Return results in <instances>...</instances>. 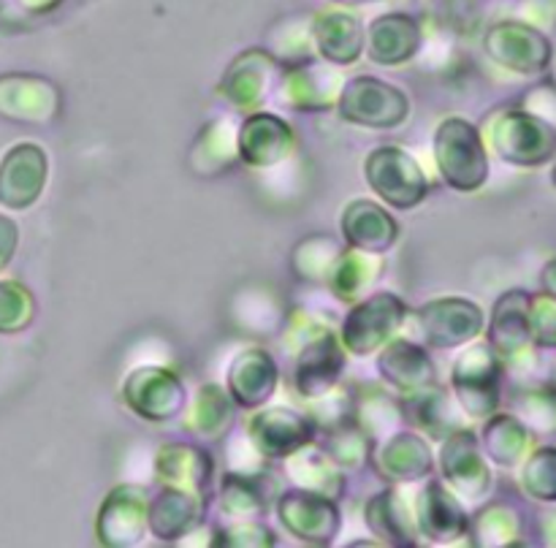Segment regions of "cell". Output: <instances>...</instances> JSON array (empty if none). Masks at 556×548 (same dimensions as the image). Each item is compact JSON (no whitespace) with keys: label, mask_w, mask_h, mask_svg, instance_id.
Wrapping results in <instances>:
<instances>
[{"label":"cell","mask_w":556,"mask_h":548,"mask_svg":"<svg viewBox=\"0 0 556 548\" xmlns=\"http://www.w3.org/2000/svg\"><path fill=\"white\" fill-rule=\"evenodd\" d=\"M489 133L494 152L514 166H543L556 157V125L530 109H508L497 114Z\"/></svg>","instance_id":"cell-1"},{"label":"cell","mask_w":556,"mask_h":548,"mask_svg":"<svg viewBox=\"0 0 556 548\" xmlns=\"http://www.w3.org/2000/svg\"><path fill=\"white\" fill-rule=\"evenodd\" d=\"M440 171L456 190H478L489 177V157L478 130L467 119L451 117L434 136Z\"/></svg>","instance_id":"cell-2"},{"label":"cell","mask_w":556,"mask_h":548,"mask_svg":"<svg viewBox=\"0 0 556 548\" xmlns=\"http://www.w3.org/2000/svg\"><path fill=\"white\" fill-rule=\"evenodd\" d=\"M483 43H486V52L492 54V60H497L503 68L525 76H535L548 71V63H552L554 54V43L548 41L546 33H541L538 27L519 20L494 25L486 33V41Z\"/></svg>","instance_id":"cell-3"},{"label":"cell","mask_w":556,"mask_h":548,"mask_svg":"<svg viewBox=\"0 0 556 548\" xmlns=\"http://www.w3.org/2000/svg\"><path fill=\"white\" fill-rule=\"evenodd\" d=\"M340 112L348 123L372 125V128H391L400 125L410 112L405 92L372 76H358L348 81L340 95Z\"/></svg>","instance_id":"cell-4"},{"label":"cell","mask_w":556,"mask_h":548,"mask_svg":"<svg viewBox=\"0 0 556 548\" xmlns=\"http://www.w3.org/2000/svg\"><path fill=\"white\" fill-rule=\"evenodd\" d=\"M500 374L503 364L492 345H476L456 361L454 391L470 416H492L500 405Z\"/></svg>","instance_id":"cell-5"},{"label":"cell","mask_w":556,"mask_h":548,"mask_svg":"<svg viewBox=\"0 0 556 548\" xmlns=\"http://www.w3.org/2000/svg\"><path fill=\"white\" fill-rule=\"evenodd\" d=\"M367 179L380 199L389 201L391 206L410 209L427 195L429 182L421 168L416 166L410 155L394 146L372 152L367 161Z\"/></svg>","instance_id":"cell-6"},{"label":"cell","mask_w":556,"mask_h":548,"mask_svg":"<svg viewBox=\"0 0 556 548\" xmlns=\"http://www.w3.org/2000/svg\"><path fill=\"white\" fill-rule=\"evenodd\" d=\"M402 315H405V304L400 298L391 293H378L348 315L342 340L353 353L375 351L394 334L396 326L402 323Z\"/></svg>","instance_id":"cell-7"},{"label":"cell","mask_w":556,"mask_h":548,"mask_svg":"<svg viewBox=\"0 0 556 548\" xmlns=\"http://www.w3.org/2000/svg\"><path fill=\"white\" fill-rule=\"evenodd\" d=\"M125 402L134 407L139 416L150 421H166L177 416V410L185 402V391L174 374L163 369H139L128 378L123 388Z\"/></svg>","instance_id":"cell-8"},{"label":"cell","mask_w":556,"mask_h":548,"mask_svg":"<svg viewBox=\"0 0 556 548\" xmlns=\"http://www.w3.org/2000/svg\"><path fill=\"white\" fill-rule=\"evenodd\" d=\"M427 340L438 347H456L481 334L483 313L465 298H440L421 309Z\"/></svg>","instance_id":"cell-9"},{"label":"cell","mask_w":556,"mask_h":548,"mask_svg":"<svg viewBox=\"0 0 556 548\" xmlns=\"http://www.w3.org/2000/svg\"><path fill=\"white\" fill-rule=\"evenodd\" d=\"M530 302L527 291H508L497 298L489 326V345L500 358H514L532 345L530 331Z\"/></svg>","instance_id":"cell-10"},{"label":"cell","mask_w":556,"mask_h":548,"mask_svg":"<svg viewBox=\"0 0 556 548\" xmlns=\"http://www.w3.org/2000/svg\"><path fill=\"white\" fill-rule=\"evenodd\" d=\"M280 519L293 535L313 543H329L340 526L334 505L309 492H288L280 499Z\"/></svg>","instance_id":"cell-11"},{"label":"cell","mask_w":556,"mask_h":548,"mask_svg":"<svg viewBox=\"0 0 556 548\" xmlns=\"http://www.w3.org/2000/svg\"><path fill=\"white\" fill-rule=\"evenodd\" d=\"M43 177H47L43 152L30 144L16 146L0 168V201L14 209H25L41 193Z\"/></svg>","instance_id":"cell-12"},{"label":"cell","mask_w":556,"mask_h":548,"mask_svg":"<svg viewBox=\"0 0 556 548\" xmlns=\"http://www.w3.org/2000/svg\"><path fill=\"white\" fill-rule=\"evenodd\" d=\"M147 521H150V508L144 494L136 488H117L101 508L98 532L109 546H134L144 535Z\"/></svg>","instance_id":"cell-13"},{"label":"cell","mask_w":556,"mask_h":548,"mask_svg":"<svg viewBox=\"0 0 556 548\" xmlns=\"http://www.w3.org/2000/svg\"><path fill=\"white\" fill-rule=\"evenodd\" d=\"M443 470L445 477L454 483L456 492L472 499L486 494L489 483H492V472H489L486 461H483L481 450H478L472 432H456L454 437L445 443Z\"/></svg>","instance_id":"cell-14"},{"label":"cell","mask_w":556,"mask_h":548,"mask_svg":"<svg viewBox=\"0 0 556 548\" xmlns=\"http://www.w3.org/2000/svg\"><path fill=\"white\" fill-rule=\"evenodd\" d=\"M291 128L271 114H255L239 133V155L250 166H271L291 150Z\"/></svg>","instance_id":"cell-15"},{"label":"cell","mask_w":556,"mask_h":548,"mask_svg":"<svg viewBox=\"0 0 556 548\" xmlns=\"http://www.w3.org/2000/svg\"><path fill=\"white\" fill-rule=\"evenodd\" d=\"M255 445L269 456H286L291 450L302 448L313 437V423L299 412L277 407V410L261 412L250 426Z\"/></svg>","instance_id":"cell-16"},{"label":"cell","mask_w":556,"mask_h":548,"mask_svg":"<svg viewBox=\"0 0 556 548\" xmlns=\"http://www.w3.org/2000/svg\"><path fill=\"white\" fill-rule=\"evenodd\" d=\"M342 367H345V358H342V347L337 336H318L313 345L304 347L302 358L296 364L299 391L307 396L326 394L337 383Z\"/></svg>","instance_id":"cell-17"},{"label":"cell","mask_w":556,"mask_h":548,"mask_svg":"<svg viewBox=\"0 0 556 548\" xmlns=\"http://www.w3.org/2000/svg\"><path fill=\"white\" fill-rule=\"evenodd\" d=\"M342 231H345L348 242L362 253H383L394 244L396 222L380 206L369 204V201H356L342 215Z\"/></svg>","instance_id":"cell-18"},{"label":"cell","mask_w":556,"mask_h":548,"mask_svg":"<svg viewBox=\"0 0 556 548\" xmlns=\"http://www.w3.org/2000/svg\"><path fill=\"white\" fill-rule=\"evenodd\" d=\"M231 396L244 407L264 405L277 385V367L264 351L239 356L231 367Z\"/></svg>","instance_id":"cell-19"},{"label":"cell","mask_w":556,"mask_h":548,"mask_svg":"<svg viewBox=\"0 0 556 548\" xmlns=\"http://www.w3.org/2000/svg\"><path fill=\"white\" fill-rule=\"evenodd\" d=\"M418 49V27L410 16L389 14L380 16L369 30V58L378 63L396 65L413 58Z\"/></svg>","instance_id":"cell-20"},{"label":"cell","mask_w":556,"mask_h":548,"mask_svg":"<svg viewBox=\"0 0 556 548\" xmlns=\"http://www.w3.org/2000/svg\"><path fill=\"white\" fill-rule=\"evenodd\" d=\"M418 519H421L427 535L438 537V540H454V537L465 535L470 530L465 510L459 508V502L438 481L424 488Z\"/></svg>","instance_id":"cell-21"},{"label":"cell","mask_w":556,"mask_h":548,"mask_svg":"<svg viewBox=\"0 0 556 548\" xmlns=\"http://www.w3.org/2000/svg\"><path fill=\"white\" fill-rule=\"evenodd\" d=\"M271 68L275 60L266 52H244L237 63L228 68L226 79H223V90L237 101L239 106H250V103L264 101V92L271 81Z\"/></svg>","instance_id":"cell-22"},{"label":"cell","mask_w":556,"mask_h":548,"mask_svg":"<svg viewBox=\"0 0 556 548\" xmlns=\"http://www.w3.org/2000/svg\"><path fill=\"white\" fill-rule=\"evenodd\" d=\"M210 467V456L190 445H166L157 454V477L166 486L182 488V492H195L204 486Z\"/></svg>","instance_id":"cell-23"},{"label":"cell","mask_w":556,"mask_h":548,"mask_svg":"<svg viewBox=\"0 0 556 548\" xmlns=\"http://www.w3.org/2000/svg\"><path fill=\"white\" fill-rule=\"evenodd\" d=\"M199 515V502L190 497V492H182V488H166V492L150 505V521H147V524L152 526V532H155L157 537L174 540V537L193 530Z\"/></svg>","instance_id":"cell-24"},{"label":"cell","mask_w":556,"mask_h":548,"mask_svg":"<svg viewBox=\"0 0 556 548\" xmlns=\"http://www.w3.org/2000/svg\"><path fill=\"white\" fill-rule=\"evenodd\" d=\"M315 41L331 63H353L364 49V33L353 16L324 14L315 25Z\"/></svg>","instance_id":"cell-25"},{"label":"cell","mask_w":556,"mask_h":548,"mask_svg":"<svg viewBox=\"0 0 556 548\" xmlns=\"http://www.w3.org/2000/svg\"><path fill=\"white\" fill-rule=\"evenodd\" d=\"M483 445L500 467H516L530 448V429L516 416H494L483 432Z\"/></svg>","instance_id":"cell-26"},{"label":"cell","mask_w":556,"mask_h":548,"mask_svg":"<svg viewBox=\"0 0 556 548\" xmlns=\"http://www.w3.org/2000/svg\"><path fill=\"white\" fill-rule=\"evenodd\" d=\"M380 467L394 481H416L432 470V454H429L424 439L402 434L386 445L383 454H380Z\"/></svg>","instance_id":"cell-27"},{"label":"cell","mask_w":556,"mask_h":548,"mask_svg":"<svg viewBox=\"0 0 556 548\" xmlns=\"http://www.w3.org/2000/svg\"><path fill=\"white\" fill-rule=\"evenodd\" d=\"M386 378L402 388H421L432 380V361L421 347L410 345V342H396L383 353L380 361Z\"/></svg>","instance_id":"cell-28"},{"label":"cell","mask_w":556,"mask_h":548,"mask_svg":"<svg viewBox=\"0 0 556 548\" xmlns=\"http://www.w3.org/2000/svg\"><path fill=\"white\" fill-rule=\"evenodd\" d=\"M367 521L378 535L389 537L391 543H402V546L413 543V526L410 519H407V510L405 505H402L400 494L386 492L380 494V497H375L372 502H369Z\"/></svg>","instance_id":"cell-29"},{"label":"cell","mask_w":556,"mask_h":548,"mask_svg":"<svg viewBox=\"0 0 556 548\" xmlns=\"http://www.w3.org/2000/svg\"><path fill=\"white\" fill-rule=\"evenodd\" d=\"M472 535L478 546H514L521 535V515L508 505H492L478 513Z\"/></svg>","instance_id":"cell-30"},{"label":"cell","mask_w":556,"mask_h":548,"mask_svg":"<svg viewBox=\"0 0 556 548\" xmlns=\"http://www.w3.org/2000/svg\"><path fill=\"white\" fill-rule=\"evenodd\" d=\"M331 87H334V79L331 74L318 68H293L286 79V95L291 98L293 106L299 109H315L326 106L331 95Z\"/></svg>","instance_id":"cell-31"},{"label":"cell","mask_w":556,"mask_h":548,"mask_svg":"<svg viewBox=\"0 0 556 548\" xmlns=\"http://www.w3.org/2000/svg\"><path fill=\"white\" fill-rule=\"evenodd\" d=\"M521 486L538 502H556V448H538L521 467Z\"/></svg>","instance_id":"cell-32"},{"label":"cell","mask_w":556,"mask_h":548,"mask_svg":"<svg viewBox=\"0 0 556 548\" xmlns=\"http://www.w3.org/2000/svg\"><path fill=\"white\" fill-rule=\"evenodd\" d=\"M516 418L535 432H556V388L543 385V388L527 391L519 399V416Z\"/></svg>","instance_id":"cell-33"},{"label":"cell","mask_w":556,"mask_h":548,"mask_svg":"<svg viewBox=\"0 0 556 548\" xmlns=\"http://www.w3.org/2000/svg\"><path fill=\"white\" fill-rule=\"evenodd\" d=\"M530 331L532 345L543 351H556V298L546 291L532 296L530 302Z\"/></svg>","instance_id":"cell-34"},{"label":"cell","mask_w":556,"mask_h":548,"mask_svg":"<svg viewBox=\"0 0 556 548\" xmlns=\"http://www.w3.org/2000/svg\"><path fill=\"white\" fill-rule=\"evenodd\" d=\"M33 298L22 285H0V331H16L30 323Z\"/></svg>","instance_id":"cell-35"},{"label":"cell","mask_w":556,"mask_h":548,"mask_svg":"<svg viewBox=\"0 0 556 548\" xmlns=\"http://www.w3.org/2000/svg\"><path fill=\"white\" fill-rule=\"evenodd\" d=\"M228 418V399L215 388V385H206L204 391L195 399V410H193V426L199 432L215 434L217 429L226 423Z\"/></svg>","instance_id":"cell-36"},{"label":"cell","mask_w":556,"mask_h":548,"mask_svg":"<svg viewBox=\"0 0 556 548\" xmlns=\"http://www.w3.org/2000/svg\"><path fill=\"white\" fill-rule=\"evenodd\" d=\"M369 260L358 253H348L334 269V288L342 298H353L367 285Z\"/></svg>","instance_id":"cell-37"},{"label":"cell","mask_w":556,"mask_h":548,"mask_svg":"<svg viewBox=\"0 0 556 548\" xmlns=\"http://www.w3.org/2000/svg\"><path fill=\"white\" fill-rule=\"evenodd\" d=\"M519 22L538 27L541 33L556 30V0H519Z\"/></svg>","instance_id":"cell-38"},{"label":"cell","mask_w":556,"mask_h":548,"mask_svg":"<svg viewBox=\"0 0 556 548\" xmlns=\"http://www.w3.org/2000/svg\"><path fill=\"white\" fill-rule=\"evenodd\" d=\"M14 244H16L14 222H9L5 217H0V266L11 258V253H14Z\"/></svg>","instance_id":"cell-39"},{"label":"cell","mask_w":556,"mask_h":548,"mask_svg":"<svg viewBox=\"0 0 556 548\" xmlns=\"http://www.w3.org/2000/svg\"><path fill=\"white\" fill-rule=\"evenodd\" d=\"M543 291L548 293V296L556 298V260H552V264H546V269H543Z\"/></svg>","instance_id":"cell-40"},{"label":"cell","mask_w":556,"mask_h":548,"mask_svg":"<svg viewBox=\"0 0 556 548\" xmlns=\"http://www.w3.org/2000/svg\"><path fill=\"white\" fill-rule=\"evenodd\" d=\"M548 71H552V85L556 87V49H554V54H552V63H548Z\"/></svg>","instance_id":"cell-41"},{"label":"cell","mask_w":556,"mask_h":548,"mask_svg":"<svg viewBox=\"0 0 556 548\" xmlns=\"http://www.w3.org/2000/svg\"><path fill=\"white\" fill-rule=\"evenodd\" d=\"M345 3H367V0H345Z\"/></svg>","instance_id":"cell-42"},{"label":"cell","mask_w":556,"mask_h":548,"mask_svg":"<svg viewBox=\"0 0 556 548\" xmlns=\"http://www.w3.org/2000/svg\"><path fill=\"white\" fill-rule=\"evenodd\" d=\"M552 179H554V184H556V166H554V174H552Z\"/></svg>","instance_id":"cell-43"}]
</instances>
